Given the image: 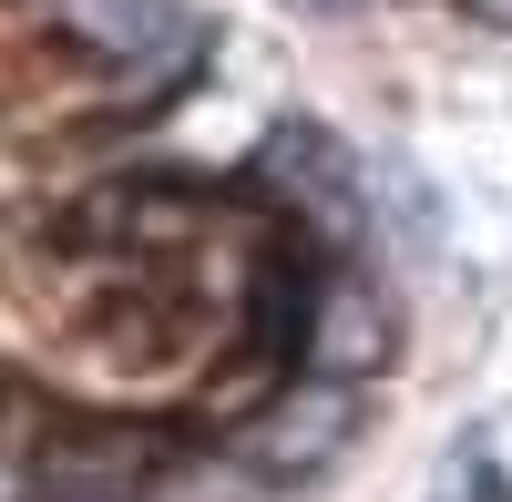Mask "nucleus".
<instances>
[{"mask_svg": "<svg viewBox=\"0 0 512 502\" xmlns=\"http://www.w3.org/2000/svg\"><path fill=\"white\" fill-rule=\"evenodd\" d=\"M349 431H359V390L349 380H308V390H287L267 421L246 431V462L297 482V472H328L338 451H349Z\"/></svg>", "mask_w": 512, "mask_h": 502, "instance_id": "f257e3e1", "label": "nucleus"}, {"mask_svg": "<svg viewBox=\"0 0 512 502\" xmlns=\"http://www.w3.org/2000/svg\"><path fill=\"white\" fill-rule=\"evenodd\" d=\"M41 492H62V502H123L144 482V441L134 431H62L52 451H41Z\"/></svg>", "mask_w": 512, "mask_h": 502, "instance_id": "f03ea898", "label": "nucleus"}, {"mask_svg": "<svg viewBox=\"0 0 512 502\" xmlns=\"http://www.w3.org/2000/svg\"><path fill=\"white\" fill-rule=\"evenodd\" d=\"M62 21L113 62H164L185 52V0H62Z\"/></svg>", "mask_w": 512, "mask_h": 502, "instance_id": "7ed1b4c3", "label": "nucleus"}, {"mask_svg": "<svg viewBox=\"0 0 512 502\" xmlns=\"http://www.w3.org/2000/svg\"><path fill=\"white\" fill-rule=\"evenodd\" d=\"M287 11H308V21H349V11H369V0H287Z\"/></svg>", "mask_w": 512, "mask_h": 502, "instance_id": "20e7f679", "label": "nucleus"}, {"mask_svg": "<svg viewBox=\"0 0 512 502\" xmlns=\"http://www.w3.org/2000/svg\"><path fill=\"white\" fill-rule=\"evenodd\" d=\"M472 11H482V21H512V0H472Z\"/></svg>", "mask_w": 512, "mask_h": 502, "instance_id": "39448f33", "label": "nucleus"}]
</instances>
